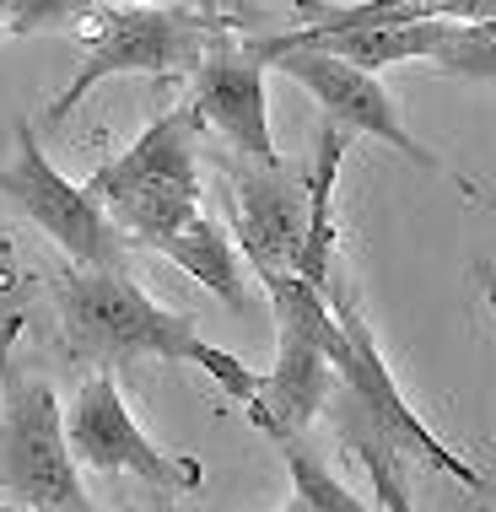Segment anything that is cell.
Masks as SVG:
<instances>
[{
  "mask_svg": "<svg viewBox=\"0 0 496 512\" xmlns=\"http://www.w3.org/2000/svg\"><path fill=\"white\" fill-rule=\"evenodd\" d=\"M92 200L130 232L135 243L157 248L189 216H200L205 173H200V114L195 108H168L141 130V141L119 151L87 178Z\"/></svg>",
  "mask_w": 496,
  "mask_h": 512,
  "instance_id": "obj_1",
  "label": "cell"
},
{
  "mask_svg": "<svg viewBox=\"0 0 496 512\" xmlns=\"http://www.w3.org/2000/svg\"><path fill=\"white\" fill-rule=\"evenodd\" d=\"M54 308H60V329L76 362L98 367H124L141 356H162V362H189L195 345V318L151 302L135 286L130 270H87L71 265L54 281Z\"/></svg>",
  "mask_w": 496,
  "mask_h": 512,
  "instance_id": "obj_2",
  "label": "cell"
},
{
  "mask_svg": "<svg viewBox=\"0 0 496 512\" xmlns=\"http://www.w3.org/2000/svg\"><path fill=\"white\" fill-rule=\"evenodd\" d=\"M216 33H232V27L200 17L184 0H173V6H146V0L141 6H98L87 38H81L87 54H81L71 87H60V98L49 103V119L60 124L92 87H103L114 76H162V81L195 76Z\"/></svg>",
  "mask_w": 496,
  "mask_h": 512,
  "instance_id": "obj_3",
  "label": "cell"
},
{
  "mask_svg": "<svg viewBox=\"0 0 496 512\" xmlns=\"http://www.w3.org/2000/svg\"><path fill=\"white\" fill-rule=\"evenodd\" d=\"M265 292L275 308V367L265 372V415L259 432L270 442L302 437L313 415L335 399V351H340V318L319 286H308L297 270L265 275Z\"/></svg>",
  "mask_w": 496,
  "mask_h": 512,
  "instance_id": "obj_4",
  "label": "cell"
},
{
  "mask_svg": "<svg viewBox=\"0 0 496 512\" xmlns=\"http://www.w3.org/2000/svg\"><path fill=\"white\" fill-rule=\"evenodd\" d=\"M329 308H335L340 335H346V340H340V351H335V372H340V389H346V405L362 410L367 421L378 426L399 453H405V459L437 469V475H448V480H459L464 491L486 496V475H480L464 453H453L448 442L421 421V410L405 399V389L394 383V372H389V362H383L378 335H372L362 302H356L351 292H340V281H335V286H329Z\"/></svg>",
  "mask_w": 496,
  "mask_h": 512,
  "instance_id": "obj_5",
  "label": "cell"
},
{
  "mask_svg": "<svg viewBox=\"0 0 496 512\" xmlns=\"http://www.w3.org/2000/svg\"><path fill=\"white\" fill-rule=\"evenodd\" d=\"M0 486L17 502L54 512H98L76 475V448L65 437V410L54 383L6 378V415H0Z\"/></svg>",
  "mask_w": 496,
  "mask_h": 512,
  "instance_id": "obj_6",
  "label": "cell"
},
{
  "mask_svg": "<svg viewBox=\"0 0 496 512\" xmlns=\"http://www.w3.org/2000/svg\"><path fill=\"white\" fill-rule=\"evenodd\" d=\"M0 195L33 221L38 232H49L76 265L87 270H119L124 265V232L119 221L103 211V200H92L87 184H71L49 162V151L38 146L33 119L17 124V151L0 168Z\"/></svg>",
  "mask_w": 496,
  "mask_h": 512,
  "instance_id": "obj_7",
  "label": "cell"
},
{
  "mask_svg": "<svg viewBox=\"0 0 496 512\" xmlns=\"http://www.w3.org/2000/svg\"><path fill=\"white\" fill-rule=\"evenodd\" d=\"M65 437H71L76 459L103 475H135L151 491H205V469L195 459H173L141 432V421L124 405L114 372H92L76 389V405L65 410Z\"/></svg>",
  "mask_w": 496,
  "mask_h": 512,
  "instance_id": "obj_8",
  "label": "cell"
},
{
  "mask_svg": "<svg viewBox=\"0 0 496 512\" xmlns=\"http://www.w3.org/2000/svg\"><path fill=\"white\" fill-rule=\"evenodd\" d=\"M265 65L292 76L297 87L324 108V119H335V124H346V130H356V135H372V141L394 146L399 157H410L426 173H443V162L405 130V114H399L394 92L383 87L378 71H362V65L340 60V54H329V49H281V54H270Z\"/></svg>",
  "mask_w": 496,
  "mask_h": 512,
  "instance_id": "obj_9",
  "label": "cell"
},
{
  "mask_svg": "<svg viewBox=\"0 0 496 512\" xmlns=\"http://www.w3.org/2000/svg\"><path fill=\"white\" fill-rule=\"evenodd\" d=\"M227 178H232V227H238L248 270L259 281L297 270L302 238H308V173L286 168L281 157L275 162L232 157Z\"/></svg>",
  "mask_w": 496,
  "mask_h": 512,
  "instance_id": "obj_10",
  "label": "cell"
},
{
  "mask_svg": "<svg viewBox=\"0 0 496 512\" xmlns=\"http://www.w3.org/2000/svg\"><path fill=\"white\" fill-rule=\"evenodd\" d=\"M265 71L270 65L259 60V54L248 49V38L232 27V33L211 38L205 60L195 65V76H189V87H195L189 108L200 114V124H211V130L232 146V157H259V162L281 157L270 141Z\"/></svg>",
  "mask_w": 496,
  "mask_h": 512,
  "instance_id": "obj_11",
  "label": "cell"
},
{
  "mask_svg": "<svg viewBox=\"0 0 496 512\" xmlns=\"http://www.w3.org/2000/svg\"><path fill=\"white\" fill-rule=\"evenodd\" d=\"M302 27L292 33H270V38H248V49L265 60L275 49L313 44L324 33H346V27H383V22H496V0H346V6H324V0H302Z\"/></svg>",
  "mask_w": 496,
  "mask_h": 512,
  "instance_id": "obj_12",
  "label": "cell"
},
{
  "mask_svg": "<svg viewBox=\"0 0 496 512\" xmlns=\"http://www.w3.org/2000/svg\"><path fill=\"white\" fill-rule=\"evenodd\" d=\"M351 135L346 124L324 119L319 124V141H313V162H308V238H302V254H297V275L308 286H319L329 297L335 286V184H340V162L351 151Z\"/></svg>",
  "mask_w": 496,
  "mask_h": 512,
  "instance_id": "obj_13",
  "label": "cell"
},
{
  "mask_svg": "<svg viewBox=\"0 0 496 512\" xmlns=\"http://www.w3.org/2000/svg\"><path fill=\"white\" fill-rule=\"evenodd\" d=\"M157 248L189 275V281H200L211 297H222L232 313L248 308V281H243V265H248V259H243V248L232 243L205 211L189 216L178 232H168Z\"/></svg>",
  "mask_w": 496,
  "mask_h": 512,
  "instance_id": "obj_14",
  "label": "cell"
},
{
  "mask_svg": "<svg viewBox=\"0 0 496 512\" xmlns=\"http://www.w3.org/2000/svg\"><path fill=\"white\" fill-rule=\"evenodd\" d=\"M443 17H426V22H383V27H346V33H324L313 44H292V49H329L340 60L362 65V71H383V65L399 60H432L437 38H443ZM281 54V49H275ZM270 60V54H265Z\"/></svg>",
  "mask_w": 496,
  "mask_h": 512,
  "instance_id": "obj_15",
  "label": "cell"
},
{
  "mask_svg": "<svg viewBox=\"0 0 496 512\" xmlns=\"http://www.w3.org/2000/svg\"><path fill=\"white\" fill-rule=\"evenodd\" d=\"M33 292H38V270L22 259V248L11 243V232L0 227V383L11 378V356H17V340L33 318Z\"/></svg>",
  "mask_w": 496,
  "mask_h": 512,
  "instance_id": "obj_16",
  "label": "cell"
},
{
  "mask_svg": "<svg viewBox=\"0 0 496 512\" xmlns=\"http://www.w3.org/2000/svg\"><path fill=\"white\" fill-rule=\"evenodd\" d=\"M340 421H346L351 453L367 464L372 486H378V507L383 512H416V507H410V491H405V475H399V448H394V442L383 437L362 410H351V405H340Z\"/></svg>",
  "mask_w": 496,
  "mask_h": 512,
  "instance_id": "obj_17",
  "label": "cell"
},
{
  "mask_svg": "<svg viewBox=\"0 0 496 512\" xmlns=\"http://www.w3.org/2000/svg\"><path fill=\"white\" fill-rule=\"evenodd\" d=\"M281 448V459H286V475H292V491L308 502L313 512H372L362 496H351L346 486H340L335 475H329V464L319 459V453H308L297 437H286V442H275ZM383 512V507H378Z\"/></svg>",
  "mask_w": 496,
  "mask_h": 512,
  "instance_id": "obj_18",
  "label": "cell"
},
{
  "mask_svg": "<svg viewBox=\"0 0 496 512\" xmlns=\"http://www.w3.org/2000/svg\"><path fill=\"white\" fill-rule=\"evenodd\" d=\"M432 65L443 76L496 81V22H448L443 38H437Z\"/></svg>",
  "mask_w": 496,
  "mask_h": 512,
  "instance_id": "obj_19",
  "label": "cell"
},
{
  "mask_svg": "<svg viewBox=\"0 0 496 512\" xmlns=\"http://www.w3.org/2000/svg\"><path fill=\"white\" fill-rule=\"evenodd\" d=\"M189 367H200L205 378H211L216 389L232 399V405H243L248 421L259 426V415H265V372H254L243 356L222 351V345H205V340L189 345Z\"/></svg>",
  "mask_w": 496,
  "mask_h": 512,
  "instance_id": "obj_20",
  "label": "cell"
},
{
  "mask_svg": "<svg viewBox=\"0 0 496 512\" xmlns=\"http://www.w3.org/2000/svg\"><path fill=\"white\" fill-rule=\"evenodd\" d=\"M103 0H6V27L11 33H60L92 17Z\"/></svg>",
  "mask_w": 496,
  "mask_h": 512,
  "instance_id": "obj_21",
  "label": "cell"
},
{
  "mask_svg": "<svg viewBox=\"0 0 496 512\" xmlns=\"http://www.w3.org/2000/svg\"><path fill=\"white\" fill-rule=\"evenodd\" d=\"M464 195L480 200V205H486V211L496 216V205H491L486 195H480L475 184H464ZM475 286H480V297H486V302H491V313H496V259H480V265H475Z\"/></svg>",
  "mask_w": 496,
  "mask_h": 512,
  "instance_id": "obj_22",
  "label": "cell"
},
{
  "mask_svg": "<svg viewBox=\"0 0 496 512\" xmlns=\"http://www.w3.org/2000/svg\"><path fill=\"white\" fill-rule=\"evenodd\" d=\"M184 6H195L200 17H211L222 27H238V6H243V0H184Z\"/></svg>",
  "mask_w": 496,
  "mask_h": 512,
  "instance_id": "obj_23",
  "label": "cell"
},
{
  "mask_svg": "<svg viewBox=\"0 0 496 512\" xmlns=\"http://www.w3.org/2000/svg\"><path fill=\"white\" fill-rule=\"evenodd\" d=\"M124 512H173V502H168V491H157V496H141V502H130Z\"/></svg>",
  "mask_w": 496,
  "mask_h": 512,
  "instance_id": "obj_24",
  "label": "cell"
},
{
  "mask_svg": "<svg viewBox=\"0 0 496 512\" xmlns=\"http://www.w3.org/2000/svg\"><path fill=\"white\" fill-rule=\"evenodd\" d=\"M0 512H54V507H33V502H17V496H11V502H0Z\"/></svg>",
  "mask_w": 496,
  "mask_h": 512,
  "instance_id": "obj_25",
  "label": "cell"
},
{
  "mask_svg": "<svg viewBox=\"0 0 496 512\" xmlns=\"http://www.w3.org/2000/svg\"><path fill=\"white\" fill-rule=\"evenodd\" d=\"M281 512H313V507H308V502H302V496L292 491V496H286V507H281Z\"/></svg>",
  "mask_w": 496,
  "mask_h": 512,
  "instance_id": "obj_26",
  "label": "cell"
},
{
  "mask_svg": "<svg viewBox=\"0 0 496 512\" xmlns=\"http://www.w3.org/2000/svg\"><path fill=\"white\" fill-rule=\"evenodd\" d=\"M0 27H6V0H0Z\"/></svg>",
  "mask_w": 496,
  "mask_h": 512,
  "instance_id": "obj_27",
  "label": "cell"
}]
</instances>
